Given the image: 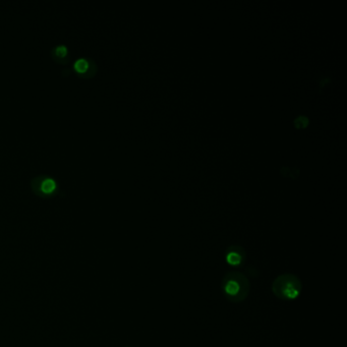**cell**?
I'll return each instance as SVG.
<instances>
[{
  "label": "cell",
  "instance_id": "6da1fadb",
  "mask_svg": "<svg viewBox=\"0 0 347 347\" xmlns=\"http://www.w3.org/2000/svg\"><path fill=\"white\" fill-rule=\"evenodd\" d=\"M225 298L232 303H241L246 300L250 291L248 278L241 272L226 273L221 282Z\"/></svg>",
  "mask_w": 347,
  "mask_h": 347
},
{
  "label": "cell",
  "instance_id": "7a4b0ae2",
  "mask_svg": "<svg viewBox=\"0 0 347 347\" xmlns=\"http://www.w3.org/2000/svg\"><path fill=\"white\" fill-rule=\"evenodd\" d=\"M301 290V280L295 274H281L274 279L272 283L273 295L282 300L297 299L300 296Z\"/></svg>",
  "mask_w": 347,
  "mask_h": 347
},
{
  "label": "cell",
  "instance_id": "3957f363",
  "mask_svg": "<svg viewBox=\"0 0 347 347\" xmlns=\"http://www.w3.org/2000/svg\"><path fill=\"white\" fill-rule=\"evenodd\" d=\"M247 260L246 249L239 245H232L228 247L225 250V261L226 263L234 268H240L244 266Z\"/></svg>",
  "mask_w": 347,
  "mask_h": 347
},
{
  "label": "cell",
  "instance_id": "277c9868",
  "mask_svg": "<svg viewBox=\"0 0 347 347\" xmlns=\"http://www.w3.org/2000/svg\"><path fill=\"white\" fill-rule=\"evenodd\" d=\"M42 179L35 178L34 179V191L38 195H51L57 188L56 181L52 177H41Z\"/></svg>",
  "mask_w": 347,
  "mask_h": 347
},
{
  "label": "cell",
  "instance_id": "5b68a950",
  "mask_svg": "<svg viewBox=\"0 0 347 347\" xmlns=\"http://www.w3.org/2000/svg\"><path fill=\"white\" fill-rule=\"evenodd\" d=\"M90 64H91V61H89L85 58H79L76 60L74 67L79 75H82L85 77L87 72H91V76H92V75H94L95 71L90 69Z\"/></svg>",
  "mask_w": 347,
  "mask_h": 347
},
{
  "label": "cell",
  "instance_id": "8992f818",
  "mask_svg": "<svg viewBox=\"0 0 347 347\" xmlns=\"http://www.w3.org/2000/svg\"><path fill=\"white\" fill-rule=\"evenodd\" d=\"M52 54V56L55 58V59H58L59 62H61L62 59H65L68 55V49L66 46L64 45H59V46H56L55 48H54L51 52Z\"/></svg>",
  "mask_w": 347,
  "mask_h": 347
},
{
  "label": "cell",
  "instance_id": "52a82bcc",
  "mask_svg": "<svg viewBox=\"0 0 347 347\" xmlns=\"http://www.w3.org/2000/svg\"><path fill=\"white\" fill-rule=\"evenodd\" d=\"M307 123H308V119L305 116H298L295 120V124L297 127H304L305 125H307Z\"/></svg>",
  "mask_w": 347,
  "mask_h": 347
}]
</instances>
